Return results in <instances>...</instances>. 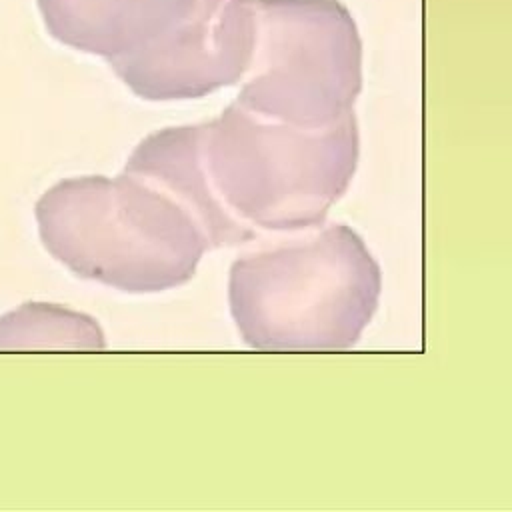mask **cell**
I'll return each instance as SVG.
<instances>
[{
  "label": "cell",
  "instance_id": "3",
  "mask_svg": "<svg viewBox=\"0 0 512 512\" xmlns=\"http://www.w3.org/2000/svg\"><path fill=\"white\" fill-rule=\"evenodd\" d=\"M44 248L80 278L124 292H160L196 272L208 238L162 186L124 170L118 178H66L34 208Z\"/></svg>",
  "mask_w": 512,
  "mask_h": 512
},
{
  "label": "cell",
  "instance_id": "1",
  "mask_svg": "<svg viewBox=\"0 0 512 512\" xmlns=\"http://www.w3.org/2000/svg\"><path fill=\"white\" fill-rule=\"evenodd\" d=\"M192 140L212 248L240 246L260 232L322 226L360 154L354 114L310 128L262 124L232 110L218 124L192 130Z\"/></svg>",
  "mask_w": 512,
  "mask_h": 512
},
{
  "label": "cell",
  "instance_id": "2",
  "mask_svg": "<svg viewBox=\"0 0 512 512\" xmlns=\"http://www.w3.org/2000/svg\"><path fill=\"white\" fill-rule=\"evenodd\" d=\"M382 294V268L346 224L274 240L230 268V312L258 350H346L368 328Z\"/></svg>",
  "mask_w": 512,
  "mask_h": 512
},
{
  "label": "cell",
  "instance_id": "4",
  "mask_svg": "<svg viewBox=\"0 0 512 512\" xmlns=\"http://www.w3.org/2000/svg\"><path fill=\"white\" fill-rule=\"evenodd\" d=\"M360 88L362 42L348 10L338 2H300L248 96L280 122L320 128L352 114Z\"/></svg>",
  "mask_w": 512,
  "mask_h": 512
}]
</instances>
